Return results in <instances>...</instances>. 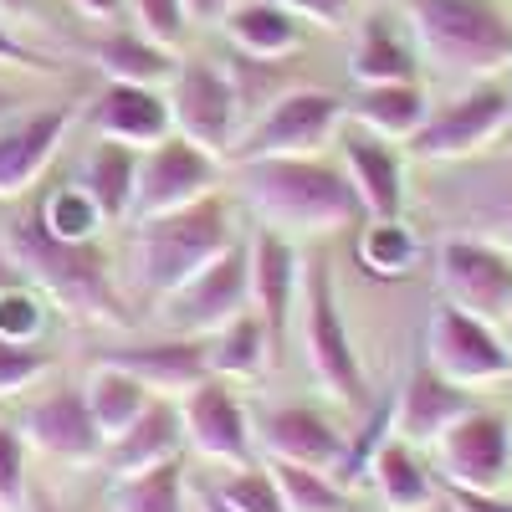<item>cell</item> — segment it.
<instances>
[{"instance_id": "obj_37", "label": "cell", "mask_w": 512, "mask_h": 512, "mask_svg": "<svg viewBox=\"0 0 512 512\" xmlns=\"http://www.w3.org/2000/svg\"><path fill=\"white\" fill-rule=\"evenodd\" d=\"M216 492H221L236 512H287V502H282L272 472H256V466H241V472H236L226 487H216Z\"/></svg>"}, {"instance_id": "obj_13", "label": "cell", "mask_w": 512, "mask_h": 512, "mask_svg": "<svg viewBox=\"0 0 512 512\" xmlns=\"http://www.w3.org/2000/svg\"><path fill=\"white\" fill-rule=\"evenodd\" d=\"M221 180V159L195 149L190 139L169 134L164 144L144 149L139 159V190H134V221L149 216H169V210H185L205 195H216Z\"/></svg>"}, {"instance_id": "obj_39", "label": "cell", "mask_w": 512, "mask_h": 512, "mask_svg": "<svg viewBox=\"0 0 512 512\" xmlns=\"http://www.w3.org/2000/svg\"><path fill=\"white\" fill-rule=\"evenodd\" d=\"M52 369V349H41V344H6L0 338V400L26 390V384L36 374H47Z\"/></svg>"}, {"instance_id": "obj_45", "label": "cell", "mask_w": 512, "mask_h": 512, "mask_svg": "<svg viewBox=\"0 0 512 512\" xmlns=\"http://www.w3.org/2000/svg\"><path fill=\"white\" fill-rule=\"evenodd\" d=\"M236 6H241V0H185L190 21H226Z\"/></svg>"}, {"instance_id": "obj_2", "label": "cell", "mask_w": 512, "mask_h": 512, "mask_svg": "<svg viewBox=\"0 0 512 512\" xmlns=\"http://www.w3.org/2000/svg\"><path fill=\"white\" fill-rule=\"evenodd\" d=\"M236 185L246 205L282 236H333L364 221L359 190L344 164H328L318 154L292 159H246L236 164Z\"/></svg>"}, {"instance_id": "obj_44", "label": "cell", "mask_w": 512, "mask_h": 512, "mask_svg": "<svg viewBox=\"0 0 512 512\" xmlns=\"http://www.w3.org/2000/svg\"><path fill=\"white\" fill-rule=\"evenodd\" d=\"M0 62H11V67H41V72H47L52 62L47 57H36L31 47H21V41L6 31V26H0Z\"/></svg>"}, {"instance_id": "obj_20", "label": "cell", "mask_w": 512, "mask_h": 512, "mask_svg": "<svg viewBox=\"0 0 512 512\" xmlns=\"http://www.w3.org/2000/svg\"><path fill=\"white\" fill-rule=\"evenodd\" d=\"M344 169H349L369 221H400V210H405V164H400L390 139L349 123L344 128Z\"/></svg>"}, {"instance_id": "obj_17", "label": "cell", "mask_w": 512, "mask_h": 512, "mask_svg": "<svg viewBox=\"0 0 512 512\" xmlns=\"http://www.w3.org/2000/svg\"><path fill=\"white\" fill-rule=\"evenodd\" d=\"M67 128H72V108L67 103L36 108V113L0 128V200L26 195L36 185V175L52 164L57 144L67 139Z\"/></svg>"}, {"instance_id": "obj_48", "label": "cell", "mask_w": 512, "mask_h": 512, "mask_svg": "<svg viewBox=\"0 0 512 512\" xmlns=\"http://www.w3.org/2000/svg\"><path fill=\"white\" fill-rule=\"evenodd\" d=\"M195 497H200V507H205V512H236V507H231V502H226L216 487H200Z\"/></svg>"}, {"instance_id": "obj_9", "label": "cell", "mask_w": 512, "mask_h": 512, "mask_svg": "<svg viewBox=\"0 0 512 512\" xmlns=\"http://www.w3.org/2000/svg\"><path fill=\"white\" fill-rule=\"evenodd\" d=\"M436 282L451 308L492 328L512 323V251L477 236H446L436 251Z\"/></svg>"}, {"instance_id": "obj_43", "label": "cell", "mask_w": 512, "mask_h": 512, "mask_svg": "<svg viewBox=\"0 0 512 512\" xmlns=\"http://www.w3.org/2000/svg\"><path fill=\"white\" fill-rule=\"evenodd\" d=\"M446 492H451L456 512H512V502H502L497 492H456V487H446Z\"/></svg>"}, {"instance_id": "obj_46", "label": "cell", "mask_w": 512, "mask_h": 512, "mask_svg": "<svg viewBox=\"0 0 512 512\" xmlns=\"http://www.w3.org/2000/svg\"><path fill=\"white\" fill-rule=\"evenodd\" d=\"M118 6L123 0H72V11H82L88 21H108V16H118Z\"/></svg>"}, {"instance_id": "obj_22", "label": "cell", "mask_w": 512, "mask_h": 512, "mask_svg": "<svg viewBox=\"0 0 512 512\" xmlns=\"http://www.w3.org/2000/svg\"><path fill=\"white\" fill-rule=\"evenodd\" d=\"M256 436L272 451V461H297V466H318V472H333L338 456H344V436L313 410V405H282L267 410L256 420Z\"/></svg>"}, {"instance_id": "obj_11", "label": "cell", "mask_w": 512, "mask_h": 512, "mask_svg": "<svg viewBox=\"0 0 512 512\" xmlns=\"http://www.w3.org/2000/svg\"><path fill=\"white\" fill-rule=\"evenodd\" d=\"M441 482L456 492H502L512 477V420L477 405L436 441Z\"/></svg>"}, {"instance_id": "obj_3", "label": "cell", "mask_w": 512, "mask_h": 512, "mask_svg": "<svg viewBox=\"0 0 512 512\" xmlns=\"http://www.w3.org/2000/svg\"><path fill=\"white\" fill-rule=\"evenodd\" d=\"M415 52L451 77H502L512 67V21L492 0H395Z\"/></svg>"}, {"instance_id": "obj_40", "label": "cell", "mask_w": 512, "mask_h": 512, "mask_svg": "<svg viewBox=\"0 0 512 512\" xmlns=\"http://www.w3.org/2000/svg\"><path fill=\"white\" fill-rule=\"evenodd\" d=\"M26 507V441L0 425V512H21Z\"/></svg>"}, {"instance_id": "obj_12", "label": "cell", "mask_w": 512, "mask_h": 512, "mask_svg": "<svg viewBox=\"0 0 512 512\" xmlns=\"http://www.w3.org/2000/svg\"><path fill=\"white\" fill-rule=\"evenodd\" d=\"M251 313V246H231L221 262H210L195 282H185L175 297H164V323L175 328V338H205L221 333Z\"/></svg>"}, {"instance_id": "obj_32", "label": "cell", "mask_w": 512, "mask_h": 512, "mask_svg": "<svg viewBox=\"0 0 512 512\" xmlns=\"http://www.w3.org/2000/svg\"><path fill=\"white\" fill-rule=\"evenodd\" d=\"M82 390H88L93 420L103 425V436H108V441H118V436L128 431V425H134V420L144 415V405L154 400L134 374H123V369H113V364H98V369H93V379L82 384Z\"/></svg>"}, {"instance_id": "obj_42", "label": "cell", "mask_w": 512, "mask_h": 512, "mask_svg": "<svg viewBox=\"0 0 512 512\" xmlns=\"http://www.w3.org/2000/svg\"><path fill=\"white\" fill-rule=\"evenodd\" d=\"M282 6H287L292 16L318 21V26H344V16H349L354 0H282Z\"/></svg>"}, {"instance_id": "obj_47", "label": "cell", "mask_w": 512, "mask_h": 512, "mask_svg": "<svg viewBox=\"0 0 512 512\" xmlns=\"http://www.w3.org/2000/svg\"><path fill=\"white\" fill-rule=\"evenodd\" d=\"M16 108H21V93L11 88V82H0V123L16 118Z\"/></svg>"}, {"instance_id": "obj_36", "label": "cell", "mask_w": 512, "mask_h": 512, "mask_svg": "<svg viewBox=\"0 0 512 512\" xmlns=\"http://www.w3.org/2000/svg\"><path fill=\"white\" fill-rule=\"evenodd\" d=\"M41 216H47V226L57 231V236H67V241H93V231L103 226V216H98V205L88 200V190H57L47 205H41Z\"/></svg>"}, {"instance_id": "obj_23", "label": "cell", "mask_w": 512, "mask_h": 512, "mask_svg": "<svg viewBox=\"0 0 512 512\" xmlns=\"http://www.w3.org/2000/svg\"><path fill=\"white\" fill-rule=\"evenodd\" d=\"M185 446V415H180V400H164L154 395L144 405V415L128 425L118 441H108V466H113V482L118 477H134V472H149L159 461H175Z\"/></svg>"}, {"instance_id": "obj_15", "label": "cell", "mask_w": 512, "mask_h": 512, "mask_svg": "<svg viewBox=\"0 0 512 512\" xmlns=\"http://www.w3.org/2000/svg\"><path fill=\"white\" fill-rule=\"evenodd\" d=\"M26 431H31V446H41L57 461H103L108 456V436L93 420L88 390H72V384H62V390L41 395L31 405Z\"/></svg>"}, {"instance_id": "obj_28", "label": "cell", "mask_w": 512, "mask_h": 512, "mask_svg": "<svg viewBox=\"0 0 512 512\" xmlns=\"http://www.w3.org/2000/svg\"><path fill=\"white\" fill-rule=\"evenodd\" d=\"M369 482L379 487L390 512H431L436 507V477L425 472L415 446H405L400 436H390L379 446V456L369 466Z\"/></svg>"}, {"instance_id": "obj_30", "label": "cell", "mask_w": 512, "mask_h": 512, "mask_svg": "<svg viewBox=\"0 0 512 512\" xmlns=\"http://www.w3.org/2000/svg\"><path fill=\"white\" fill-rule=\"evenodd\" d=\"M354 82L359 88H379V82H415L420 72V52L415 41H405L384 16H369L359 31V47H354Z\"/></svg>"}, {"instance_id": "obj_49", "label": "cell", "mask_w": 512, "mask_h": 512, "mask_svg": "<svg viewBox=\"0 0 512 512\" xmlns=\"http://www.w3.org/2000/svg\"><path fill=\"white\" fill-rule=\"evenodd\" d=\"M0 6H6V11H26V6H31V0H0Z\"/></svg>"}, {"instance_id": "obj_25", "label": "cell", "mask_w": 512, "mask_h": 512, "mask_svg": "<svg viewBox=\"0 0 512 512\" xmlns=\"http://www.w3.org/2000/svg\"><path fill=\"white\" fill-rule=\"evenodd\" d=\"M349 118L390 144L395 139L410 144L425 128V118H431V98L420 93V82H379V88H359V98L349 103Z\"/></svg>"}, {"instance_id": "obj_4", "label": "cell", "mask_w": 512, "mask_h": 512, "mask_svg": "<svg viewBox=\"0 0 512 512\" xmlns=\"http://www.w3.org/2000/svg\"><path fill=\"white\" fill-rule=\"evenodd\" d=\"M236 216L221 195H205L169 216H149L134 231V267L149 297H175L185 282H195L210 262L236 246Z\"/></svg>"}, {"instance_id": "obj_50", "label": "cell", "mask_w": 512, "mask_h": 512, "mask_svg": "<svg viewBox=\"0 0 512 512\" xmlns=\"http://www.w3.org/2000/svg\"><path fill=\"white\" fill-rule=\"evenodd\" d=\"M364 6H374V0H364Z\"/></svg>"}, {"instance_id": "obj_16", "label": "cell", "mask_w": 512, "mask_h": 512, "mask_svg": "<svg viewBox=\"0 0 512 512\" xmlns=\"http://www.w3.org/2000/svg\"><path fill=\"white\" fill-rule=\"evenodd\" d=\"M466 410H477L472 390H461V384L441 379L431 364H420L395 390V436L405 446H436Z\"/></svg>"}, {"instance_id": "obj_5", "label": "cell", "mask_w": 512, "mask_h": 512, "mask_svg": "<svg viewBox=\"0 0 512 512\" xmlns=\"http://www.w3.org/2000/svg\"><path fill=\"white\" fill-rule=\"evenodd\" d=\"M297 308H303V349H308V374L318 379V390L338 405H364L369 400V379L359 364V349L338 313V292H333V267L318 262L303 267V287H297Z\"/></svg>"}, {"instance_id": "obj_14", "label": "cell", "mask_w": 512, "mask_h": 512, "mask_svg": "<svg viewBox=\"0 0 512 512\" xmlns=\"http://www.w3.org/2000/svg\"><path fill=\"white\" fill-rule=\"evenodd\" d=\"M180 415H185V441L200 456L226 461V466H251V420L231 390V379L210 374L205 384H195L180 400Z\"/></svg>"}, {"instance_id": "obj_26", "label": "cell", "mask_w": 512, "mask_h": 512, "mask_svg": "<svg viewBox=\"0 0 512 512\" xmlns=\"http://www.w3.org/2000/svg\"><path fill=\"white\" fill-rule=\"evenodd\" d=\"M139 149H128V144H93L88 164H82V190H88V200L98 205V216L103 221H123V216H134V190H139Z\"/></svg>"}, {"instance_id": "obj_27", "label": "cell", "mask_w": 512, "mask_h": 512, "mask_svg": "<svg viewBox=\"0 0 512 512\" xmlns=\"http://www.w3.org/2000/svg\"><path fill=\"white\" fill-rule=\"evenodd\" d=\"M221 26L236 41L241 57H262V62L287 57L297 41H303V21H297L282 0H241Z\"/></svg>"}, {"instance_id": "obj_1", "label": "cell", "mask_w": 512, "mask_h": 512, "mask_svg": "<svg viewBox=\"0 0 512 512\" xmlns=\"http://www.w3.org/2000/svg\"><path fill=\"white\" fill-rule=\"evenodd\" d=\"M0 256H6V267L26 287H41L57 308L88 318V323H128L118 292H113V277H108V251L98 241L57 236L41 210L11 216L0 226Z\"/></svg>"}, {"instance_id": "obj_10", "label": "cell", "mask_w": 512, "mask_h": 512, "mask_svg": "<svg viewBox=\"0 0 512 512\" xmlns=\"http://www.w3.org/2000/svg\"><path fill=\"white\" fill-rule=\"evenodd\" d=\"M425 364H431L441 379L461 384V390L512 379V349H507V338L492 323L461 313L451 303H441L431 313V328H425Z\"/></svg>"}, {"instance_id": "obj_7", "label": "cell", "mask_w": 512, "mask_h": 512, "mask_svg": "<svg viewBox=\"0 0 512 512\" xmlns=\"http://www.w3.org/2000/svg\"><path fill=\"white\" fill-rule=\"evenodd\" d=\"M512 123V82L507 77H482L451 103L431 108L425 128L410 139V154L425 164H461L477 159L502 128Z\"/></svg>"}, {"instance_id": "obj_35", "label": "cell", "mask_w": 512, "mask_h": 512, "mask_svg": "<svg viewBox=\"0 0 512 512\" xmlns=\"http://www.w3.org/2000/svg\"><path fill=\"white\" fill-rule=\"evenodd\" d=\"M359 256L374 277H400L415 262V236H410L405 221H374L359 241Z\"/></svg>"}, {"instance_id": "obj_34", "label": "cell", "mask_w": 512, "mask_h": 512, "mask_svg": "<svg viewBox=\"0 0 512 512\" xmlns=\"http://www.w3.org/2000/svg\"><path fill=\"white\" fill-rule=\"evenodd\" d=\"M287 512H354L349 492L338 487L328 472H318V466H297V461H272L267 466Z\"/></svg>"}, {"instance_id": "obj_24", "label": "cell", "mask_w": 512, "mask_h": 512, "mask_svg": "<svg viewBox=\"0 0 512 512\" xmlns=\"http://www.w3.org/2000/svg\"><path fill=\"white\" fill-rule=\"evenodd\" d=\"M466 210V226L456 236H477L502 251H512V154L472 169L466 180H451Z\"/></svg>"}, {"instance_id": "obj_38", "label": "cell", "mask_w": 512, "mask_h": 512, "mask_svg": "<svg viewBox=\"0 0 512 512\" xmlns=\"http://www.w3.org/2000/svg\"><path fill=\"white\" fill-rule=\"evenodd\" d=\"M134 11H139V31L149 41H159L164 52H175L185 31H190V11H185V0H134Z\"/></svg>"}, {"instance_id": "obj_6", "label": "cell", "mask_w": 512, "mask_h": 512, "mask_svg": "<svg viewBox=\"0 0 512 512\" xmlns=\"http://www.w3.org/2000/svg\"><path fill=\"white\" fill-rule=\"evenodd\" d=\"M349 118V103L328 88H287L277 103L256 113L231 149L236 164L246 159H292V154H318Z\"/></svg>"}, {"instance_id": "obj_18", "label": "cell", "mask_w": 512, "mask_h": 512, "mask_svg": "<svg viewBox=\"0 0 512 512\" xmlns=\"http://www.w3.org/2000/svg\"><path fill=\"white\" fill-rule=\"evenodd\" d=\"M88 123L103 139L128 144V149H154L175 134V118H169V98L159 88H134V82H108V88L93 98Z\"/></svg>"}, {"instance_id": "obj_8", "label": "cell", "mask_w": 512, "mask_h": 512, "mask_svg": "<svg viewBox=\"0 0 512 512\" xmlns=\"http://www.w3.org/2000/svg\"><path fill=\"white\" fill-rule=\"evenodd\" d=\"M169 118H175V134L190 139L205 154H231L241 139V98L226 67H216L210 57H185L169 77Z\"/></svg>"}, {"instance_id": "obj_29", "label": "cell", "mask_w": 512, "mask_h": 512, "mask_svg": "<svg viewBox=\"0 0 512 512\" xmlns=\"http://www.w3.org/2000/svg\"><path fill=\"white\" fill-rule=\"evenodd\" d=\"M93 62L108 72V82H134V88H169V77H175V67H180V57L164 52L144 31L103 36L93 47Z\"/></svg>"}, {"instance_id": "obj_51", "label": "cell", "mask_w": 512, "mask_h": 512, "mask_svg": "<svg viewBox=\"0 0 512 512\" xmlns=\"http://www.w3.org/2000/svg\"><path fill=\"white\" fill-rule=\"evenodd\" d=\"M507 82H512V77H507Z\"/></svg>"}, {"instance_id": "obj_33", "label": "cell", "mask_w": 512, "mask_h": 512, "mask_svg": "<svg viewBox=\"0 0 512 512\" xmlns=\"http://www.w3.org/2000/svg\"><path fill=\"white\" fill-rule=\"evenodd\" d=\"M113 512H185V472L180 456L159 461L149 472L113 482Z\"/></svg>"}, {"instance_id": "obj_21", "label": "cell", "mask_w": 512, "mask_h": 512, "mask_svg": "<svg viewBox=\"0 0 512 512\" xmlns=\"http://www.w3.org/2000/svg\"><path fill=\"white\" fill-rule=\"evenodd\" d=\"M103 364L134 374L149 395H164V400H185L195 384L210 379V359H205L200 338H164V344H139V349H108Z\"/></svg>"}, {"instance_id": "obj_41", "label": "cell", "mask_w": 512, "mask_h": 512, "mask_svg": "<svg viewBox=\"0 0 512 512\" xmlns=\"http://www.w3.org/2000/svg\"><path fill=\"white\" fill-rule=\"evenodd\" d=\"M36 323H41V308L31 287H0V338L6 344H31Z\"/></svg>"}, {"instance_id": "obj_19", "label": "cell", "mask_w": 512, "mask_h": 512, "mask_svg": "<svg viewBox=\"0 0 512 512\" xmlns=\"http://www.w3.org/2000/svg\"><path fill=\"white\" fill-rule=\"evenodd\" d=\"M297 287H303V262L282 231L262 226L251 236V308L262 313L267 333H272V349L282 354V338H287V318L297 303Z\"/></svg>"}, {"instance_id": "obj_31", "label": "cell", "mask_w": 512, "mask_h": 512, "mask_svg": "<svg viewBox=\"0 0 512 512\" xmlns=\"http://www.w3.org/2000/svg\"><path fill=\"white\" fill-rule=\"evenodd\" d=\"M272 333L262 323V313H241L236 323H226L216 338L205 344V359H210V374L216 379H256L267 364H272Z\"/></svg>"}]
</instances>
